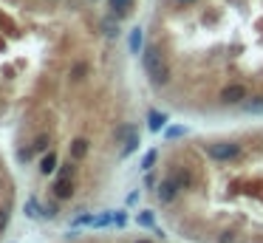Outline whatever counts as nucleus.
Wrapping results in <instances>:
<instances>
[{
    "instance_id": "nucleus-1",
    "label": "nucleus",
    "mask_w": 263,
    "mask_h": 243,
    "mask_svg": "<svg viewBox=\"0 0 263 243\" xmlns=\"http://www.w3.org/2000/svg\"><path fill=\"white\" fill-rule=\"evenodd\" d=\"M145 71L147 77H150V82L153 85H167V79H170V65H167V60L159 54V48H147L145 51Z\"/></svg>"
},
{
    "instance_id": "nucleus-2",
    "label": "nucleus",
    "mask_w": 263,
    "mask_h": 243,
    "mask_svg": "<svg viewBox=\"0 0 263 243\" xmlns=\"http://www.w3.org/2000/svg\"><path fill=\"white\" fill-rule=\"evenodd\" d=\"M209 156L218 158V161L238 158L241 156V144H235V141H218V144H209Z\"/></svg>"
},
{
    "instance_id": "nucleus-3",
    "label": "nucleus",
    "mask_w": 263,
    "mask_h": 243,
    "mask_svg": "<svg viewBox=\"0 0 263 243\" xmlns=\"http://www.w3.org/2000/svg\"><path fill=\"white\" fill-rule=\"evenodd\" d=\"M246 99V88L244 85H227L224 91H221V102L224 105H238Z\"/></svg>"
},
{
    "instance_id": "nucleus-4",
    "label": "nucleus",
    "mask_w": 263,
    "mask_h": 243,
    "mask_svg": "<svg viewBox=\"0 0 263 243\" xmlns=\"http://www.w3.org/2000/svg\"><path fill=\"white\" fill-rule=\"evenodd\" d=\"M176 195H178V181L176 178H164V181L159 184V201L161 204H170Z\"/></svg>"
},
{
    "instance_id": "nucleus-5",
    "label": "nucleus",
    "mask_w": 263,
    "mask_h": 243,
    "mask_svg": "<svg viewBox=\"0 0 263 243\" xmlns=\"http://www.w3.org/2000/svg\"><path fill=\"white\" fill-rule=\"evenodd\" d=\"M141 43H145V29H139V26H133L128 34V48L130 54H141Z\"/></svg>"
},
{
    "instance_id": "nucleus-6",
    "label": "nucleus",
    "mask_w": 263,
    "mask_h": 243,
    "mask_svg": "<svg viewBox=\"0 0 263 243\" xmlns=\"http://www.w3.org/2000/svg\"><path fill=\"white\" fill-rule=\"evenodd\" d=\"M54 195L60 201L71 198V195H74V181H71V178H57V181H54Z\"/></svg>"
},
{
    "instance_id": "nucleus-7",
    "label": "nucleus",
    "mask_w": 263,
    "mask_h": 243,
    "mask_svg": "<svg viewBox=\"0 0 263 243\" xmlns=\"http://www.w3.org/2000/svg\"><path fill=\"white\" fill-rule=\"evenodd\" d=\"M164 121H167V116L161 113V110H150V113H147V128L153 130V133L164 130Z\"/></svg>"
},
{
    "instance_id": "nucleus-8",
    "label": "nucleus",
    "mask_w": 263,
    "mask_h": 243,
    "mask_svg": "<svg viewBox=\"0 0 263 243\" xmlns=\"http://www.w3.org/2000/svg\"><path fill=\"white\" fill-rule=\"evenodd\" d=\"M23 212L29 215V218H45V212H43V207H40V201L31 195V198H26V204H23Z\"/></svg>"
},
{
    "instance_id": "nucleus-9",
    "label": "nucleus",
    "mask_w": 263,
    "mask_h": 243,
    "mask_svg": "<svg viewBox=\"0 0 263 243\" xmlns=\"http://www.w3.org/2000/svg\"><path fill=\"white\" fill-rule=\"evenodd\" d=\"M54 170H57V156L54 153H45L43 161H40V173H43V176H51Z\"/></svg>"
},
{
    "instance_id": "nucleus-10",
    "label": "nucleus",
    "mask_w": 263,
    "mask_h": 243,
    "mask_svg": "<svg viewBox=\"0 0 263 243\" xmlns=\"http://www.w3.org/2000/svg\"><path fill=\"white\" fill-rule=\"evenodd\" d=\"M139 150V133H133L128 141H125V147H122V158H128V156H133V153Z\"/></svg>"
},
{
    "instance_id": "nucleus-11",
    "label": "nucleus",
    "mask_w": 263,
    "mask_h": 243,
    "mask_svg": "<svg viewBox=\"0 0 263 243\" xmlns=\"http://www.w3.org/2000/svg\"><path fill=\"white\" fill-rule=\"evenodd\" d=\"M128 6H130V0H108V9H110L113 14H116V17L128 12Z\"/></svg>"
},
{
    "instance_id": "nucleus-12",
    "label": "nucleus",
    "mask_w": 263,
    "mask_h": 243,
    "mask_svg": "<svg viewBox=\"0 0 263 243\" xmlns=\"http://www.w3.org/2000/svg\"><path fill=\"white\" fill-rule=\"evenodd\" d=\"M88 153V141L85 139H74V144H71V156L74 158H82Z\"/></svg>"
},
{
    "instance_id": "nucleus-13",
    "label": "nucleus",
    "mask_w": 263,
    "mask_h": 243,
    "mask_svg": "<svg viewBox=\"0 0 263 243\" xmlns=\"http://www.w3.org/2000/svg\"><path fill=\"white\" fill-rule=\"evenodd\" d=\"M244 110H249V113H263V96H255L252 102L244 99Z\"/></svg>"
},
{
    "instance_id": "nucleus-14",
    "label": "nucleus",
    "mask_w": 263,
    "mask_h": 243,
    "mask_svg": "<svg viewBox=\"0 0 263 243\" xmlns=\"http://www.w3.org/2000/svg\"><path fill=\"white\" fill-rule=\"evenodd\" d=\"M110 224H113V212H105V215H97L91 226H97V229H102V226H110Z\"/></svg>"
},
{
    "instance_id": "nucleus-15",
    "label": "nucleus",
    "mask_w": 263,
    "mask_h": 243,
    "mask_svg": "<svg viewBox=\"0 0 263 243\" xmlns=\"http://www.w3.org/2000/svg\"><path fill=\"white\" fill-rule=\"evenodd\" d=\"M139 224L145 226V229H147V226H150V229H156V215L153 212H139Z\"/></svg>"
},
{
    "instance_id": "nucleus-16",
    "label": "nucleus",
    "mask_w": 263,
    "mask_h": 243,
    "mask_svg": "<svg viewBox=\"0 0 263 243\" xmlns=\"http://www.w3.org/2000/svg\"><path fill=\"white\" fill-rule=\"evenodd\" d=\"M164 136H167V139H181V136H187V128H181V125H176V128H167Z\"/></svg>"
},
{
    "instance_id": "nucleus-17",
    "label": "nucleus",
    "mask_w": 263,
    "mask_h": 243,
    "mask_svg": "<svg viewBox=\"0 0 263 243\" xmlns=\"http://www.w3.org/2000/svg\"><path fill=\"white\" fill-rule=\"evenodd\" d=\"M93 224V215H77V218L71 221V226L77 229V226H91Z\"/></svg>"
},
{
    "instance_id": "nucleus-18",
    "label": "nucleus",
    "mask_w": 263,
    "mask_h": 243,
    "mask_svg": "<svg viewBox=\"0 0 263 243\" xmlns=\"http://www.w3.org/2000/svg\"><path fill=\"white\" fill-rule=\"evenodd\" d=\"M49 136H40V139H37L34 141V153H45V150H49Z\"/></svg>"
},
{
    "instance_id": "nucleus-19",
    "label": "nucleus",
    "mask_w": 263,
    "mask_h": 243,
    "mask_svg": "<svg viewBox=\"0 0 263 243\" xmlns=\"http://www.w3.org/2000/svg\"><path fill=\"white\" fill-rule=\"evenodd\" d=\"M85 74H88V68L82 65V62H77V65L71 68V79H82V77H85Z\"/></svg>"
},
{
    "instance_id": "nucleus-20",
    "label": "nucleus",
    "mask_w": 263,
    "mask_h": 243,
    "mask_svg": "<svg viewBox=\"0 0 263 243\" xmlns=\"http://www.w3.org/2000/svg\"><path fill=\"white\" fill-rule=\"evenodd\" d=\"M153 164H156V150H150L145 158H141V170H150Z\"/></svg>"
},
{
    "instance_id": "nucleus-21",
    "label": "nucleus",
    "mask_w": 263,
    "mask_h": 243,
    "mask_svg": "<svg viewBox=\"0 0 263 243\" xmlns=\"http://www.w3.org/2000/svg\"><path fill=\"white\" fill-rule=\"evenodd\" d=\"M9 218H12V209L3 207V209H0V232H3V229L9 226Z\"/></svg>"
},
{
    "instance_id": "nucleus-22",
    "label": "nucleus",
    "mask_w": 263,
    "mask_h": 243,
    "mask_svg": "<svg viewBox=\"0 0 263 243\" xmlns=\"http://www.w3.org/2000/svg\"><path fill=\"white\" fill-rule=\"evenodd\" d=\"M74 173H77V167H74V164H62L60 167V178H74Z\"/></svg>"
},
{
    "instance_id": "nucleus-23",
    "label": "nucleus",
    "mask_w": 263,
    "mask_h": 243,
    "mask_svg": "<svg viewBox=\"0 0 263 243\" xmlns=\"http://www.w3.org/2000/svg\"><path fill=\"white\" fill-rule=\"evenodd\" d=\"M105 34H108V37H116L119 34V29H116V23H113V20H108V23H105Z\"/></svg>"
},
{
    "instance_id": "nucleus-24",
    "label": "nucleus",
    "mask_w": 263,
    "mask_h": 243,
    "mask_svg": "<svg viewBox=\"0 0 263 243\" xmlns=\"http://www.w3.org/2000/svg\"><path fill=\"white\" fill-rule=\"evenodd\" d=\"M113 224H116V226H125V212H113Z\"/></svg>"
},
{
    "instance_id": "nucleus-25",
    "label": "nucleus",
    "mask_w": 263,
    "mask_h": 243,
    "mask_svg": "<svg viewBox=\"0 0 263 243\" xmlns=\"http://www.w3.org/2000/svg\"><path fill=\"white\" fill-rule=\"evenodd\" d=\"M57 215V204H51V207H45V218H54Z\"/></svg>"
},
{
    "instance_id": "nucleus-26",
    "label": "nucleus",
    "mask_w": 263,
    "mask_h": 243,
    "mask_svg": "<svg viewBox=\"0 0 263 243\" xmlns=\"http://www.w3.org/2000/svg\"><path fill=\"white\" fill-rule=\"evenodd\" d=\"M178 6H184V3H196V0H176Z\"/></svg>"
},
{
    "instance_id": "nucleus-27",
    "label": "nucleus",
    "mask_w": 263,
    "mask_h": 243,
    "mask_svg": "<svg viewBox=\"0 0 263 243\" xmlns=\"http://www.w3.org/2000/svg\"><path fill=\"white\" fill-rule=\"evenodd\" d=\"M139 243H150V240H139Z\"/></svg>"
}]
</instances>
